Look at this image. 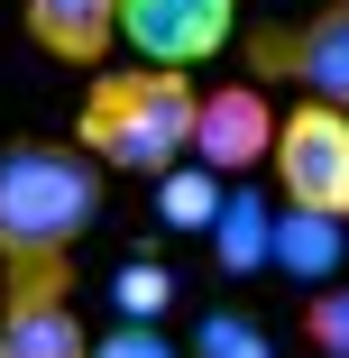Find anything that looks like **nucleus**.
Here are the masks:
<instances>
[{
  "label": "nucleus",
  "instance_id": "f257e3e1",
  "mask_svg": "<svg viewBox=\"0 0 349 358\" xmlns=\"http://www.w3.org/2000/svg\"><path fill=\"white\" fill-rule=\"evenodd\" d=\"M193 129H202V83L193 74H175V64H120V74H92V92L74 110V148L101 175L166 184L193 157Z\"/></svg>",
  "mask_w": 349,
  "mask_h": 358
},
{
  "label": "nucleus",
  "instance_id": "f03ea898",
  "mask_svg": "<svg viewBox=\"0 0 349 358\" xmlns=\"http://www.w3.org/2000/svg\"><path fill=\"white\" fill-rule=\"evenodd\" d=\"M101 193H111V175L83 148H64V138L0 148V266L74 257V239L101 221Z\"/></svg>",
  "mask_w": 349,
  "mask_h": 358
},
{
  "label": "nucleus",
  "instance_id": "7ed1b4c3",
  "mask_svg": "<svg viewBox=\"0 0 349 358\" xmlns=\"http://www.w3.org/2000/svg\"><path fill=\"white\" fill-rule=\"evenodd\" d=\"M276 193L294 211L349 221V110H331V101L285 110V129H276Z\"/></svg>",
  "mask_w": 349,
  "mask_h": 358
},
{
  "label": "nucleus",
  "instance_id": "20e7f679",
  "mask_svg": "<svg viewBox=\"0 0 349 358\" xmlns=\"http://www.w3.org/2000/svg\"><path fill=\"white\" fill-rule=\"evenodd\" d=\"M239 55L257 64V83L285 74V83H304V101L349 110V0H322L313 19H285V28H248Z\"/></svg>",
  "mask_w": 349,
  "mask_h": 358
},
{
  "label": "nucleus",
  "instance_id": "39448f33",
  "mask_svg": "<svg viewBox=\"0 0 349 358\" xmlns=\"http://www.w3.org/2000/svg\"><path fill=\"white\" fill-rule=\"evenodd\" d=\"M101 331L74 322V257L10 266L0 285V358H92Z\"/></svg>",
  "mask_w": 349,
  "mask_h": 358
},
{
  "label": "nucleus",
  "instance_id": "423d86ee",
  "mask_svg": "<svg viewBox=\"0 0 349 358\" xmlns=\"http://www.w3.org/2000/svg\"><path fill=\"white\" fill-rule=\"evenodd\" d=\"M276 129H285V110L266 101L257 74L212 83V92H202V129H193V166H212V175H257V166H276Z\"/></svg>",
  "mask_w": 349,
  "mask_h": 358
},
{
  "label": "nucleus",
  "instance_id": "0eeeda50",
  "mask_svg": "<svg viewBox=\"0 0 349 358\" xmlns=\"http://www.w3.org/2000/svg\"><path fill=\"white\" fill-rule=\"evenodd\" d=\"M120 37L138 46V64H212L230 37H239V0H129L120 10Z\"/></svg>",
  "mask_w": 349,
  "mask_h": 358
},
{
  "label": "nucleus",
  "instance_id": "6e6552de",
  "mask_svg": "<svg viewBox=\"0 0 349 358\" xmlns=\"http://www.w3.org/2000/svg\"><path fill=\"white\" fill-rule=\"evenodd\" d=\"M120 10H129V0H19L28 37H37L55 64H101L111 37H120Z\"/></svg>",
  "mask_w": 349,
  "mask_h": 358
},
{
  "label": "nucleus",
  "instance_id": "1a4fd4ad",
  "mask_svg": "<svg viewBox=\"0 0 349 358\" xmlns=\"http://www.w3.org/2000/svg\"><path fill=\"white\" fill-rule=\"evenodd\" d=\"M349 221H322V211H276V275H294L304 294H322V285H349Z\"/></svg>",
  "mask_w": 349,
  "mask_h": 358
},
{
  "label": "nucleus",
  "instance_id": "9d476101",
  "mask_svg": "<svg viewBox=\"0 0 349 358\" xmlns=\"http://www.w3.org/2000/svg\"><path fill=\"white\" fill-rule=\"evenodd\" d=\"M212 266H221V285L276 266V211H266L257 193H230V202H221V221H212Z\"/></svg>",
  "mask_w": 349,
  "mask_h": 358
},
{
  "label": "nucleus",
  "instance_id": "9b49d317",
  "mask_svg": "<svg viewBox=\"0 0 349 358\" xmlns=\"http://www.w3.org/2000/svg\"><path fill=\"white\" fill-rule=\"evenodd\" d=\"M184 358H276V331L257 313H239V303H212V313H193Z\"/></svg>",
  "mask_w": 349,
  "mask_h": 358
},
{
  "label": "nucleus",
  "instance_id": "f8f14e48",
  "mask_svg": "<svg viewBox=\"0 0 349 358\" xmlns=\"http://www.w3.org/2000/svg\"><path fill=\"white\" fill-rule=\"evenodd\" d=\"M221 202H230V193H221L212 166H175V175L157 184V221H166V230H193V239H212Z\"/></svg>",
  "mask_w": 349,
  "mask_h": 358
},
{
  "label": "nucleus",
  "instance_id": "ddd939ff",
  "mask_svg": "<svg viewBox=\"0 0 349 358\" xmlns=\"http://www.w3.org/2000/svg\"><path fill=\"white\" fill-rule=\"evenodd\" d=\"M111 303H120V322H166V313H175V275H166L157 257H129V266L111 275Z\"/></svg>",
  "mask_w": 349,
  "mask_h": 358
},
{
  "label": "nucleus",
  "instance_id": "4468645a",
  "mask_svg": "<svg viewBox=\"0 0 349 358\" xmlns=\"http://www.w3.org/2000/svg\"><path fill=\"white\" fill-rule=\"evenodd\" d=\"M304 340L322 358H349V285H322V294H304Z\"/></svg>",
  "mask_w": 349,
  "mask_h": 358
},
{
  "label": "nucleus",
  "instance_id": "2eb2a0df",
  "mask_svg": "<svg viewBox=\"0 0 349 358\" xmlns=\"http://www.w3.org/2000/svg\"><path fill=\"white\" fill-rule=\"evenodd\" d=\"M92 358H184V340H175L166 322H111V331L92 340Z\"/></svg>",
  "mask_w": 349,
  "mask_h": 358
}]
</instances>
